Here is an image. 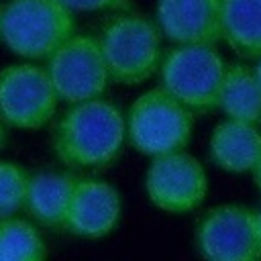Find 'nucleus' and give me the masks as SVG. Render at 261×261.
I'll return each instance as SVG.
<instances>
[{"mask_svg": "<svg viewBox=\"0 0 261 261\" xmlns=\"http://www.w3.org/2000/svg\"><path fill=\"white\" fill-rule=\"evenodd\" d=\"M126 139L122 112L102 98L69 104L55 120L51 149L69 169H102L114 163Z\"/></svg>", "mask_w": 261, "mask_h": 261, "instance_id": "obj_1", "label": "nucleus"}, {"mask_svg": "<svg viewBox=\"0 0 261 261\" xmlns=\"http://www.w3.org/2000/svg\"><path fill=\"white\" fill-rule=\"evenodd\" d=\"M98 45L110 82L137 86L151 77L161 63V31L135 10L114 12L98 33Z\"/></svg>", "mask_w": 261, "mask_h": 261, "instance_id": "obj_2", "label": "nucleus"}, {"mask_svg": "<svg viewBox=\"0 0 261 261\" xmlns=\"http://www.w3.org/2000/svg\"><path fill=\"white\" fill-rule=\"evenodd\" d=\"M73 33L75 12L57 0H6L0 6V43L20 59H47Z\"/></svg>", "mask_w": 261, "mask_h": 261, "instance_id": "obj_3", "label": "nucleus"}, {"mask_svg": "<svg viewBox=\"0 0 261 261\" xmlns=\"http://www.w3.org/2000/svg\"><path fill=\"white\" fill-rule=\"evenodd\" d=\"M159 86L194 116L218 108L226 63L216 45L186 43L171 47L159 63Z\"/></svg>", "mask_w": 261, "mask_h": 261, "instance_id": "obj_4", "label": "nucleus"}, {"mask_svg": "<svg viewBox=\"0 0 261 261\" xmlns=\"http://www.w3.org/2000/svg\"><path fill=\"white\" fill-rule=\"evenodd\" d=\"M124 120L128 143L149 157L184 151L194 128V114L161 86L143 92Z\"/></svg>", "mask_w": 261, "mask_h": 261, "instance_id": "obj_5", "label": "nucleus"}, {"mask_svg": "<svg viewBox=\"0 0 261 261\" xmlns=\"http://www.w3.org/2000/svg\"><path fill=\"white\" fill-rule=\"evenodd\" d=\"M57 104L45 65L22 59L0 69V118L8 128L39 130L55 118Z\"/></svg>", "mask_w": 261, "mask_h": 261, "instance_id": "obj_6", "label": "nucleus"}, {"mask_svg": "<svg viewBox=\"0 0 261 261\" xmlns=\"http://www.w3.org/2000/svg\"><path fill=\"white\" fill-rule=\"evenodd\" d=\"M45 61L59 102L65 104L100 98L110 82L98 39L92 35L73 33Z\"/></svg>", "mask_w": 261, "mask_h": 261, "instance_id": "obj_7", "label": "nucleus"}, {"mask_svg": "<svg viewBox=\"0 0 261 261\" xmlns=\"http://www.w3.org/2000/svg\"><path fill=\"white\" fill-rule=\"evenodd\" d=\"M145 190L153 206L169 214L196 210L208 192L202 163L186 151L153 157L145 175Z\"/></svg>", "mask_w": 261, "mask_h": 261, "instance_id": "obj_8", "label": "nucleus"}, {"mask_svg": "<svg viewBox=\"0 0 261 261\" xmlns=\"http://www.w3.org/2000/svg\"><path fill=\"white\" fill-rule=\"evenodd\" d=\"M196 249L212 261H253L261 257L255 210L239 204L210 208L196 226Z\"/></svg>", "mask_w": 261, "mask_h": 261, "instance_id": "obj_9", "label": "nucleus"}, {"mask_svg": "<svg viewBox=\"0 0 261 261\" xmlns=\"http://www.w3.org/2000/svg\"><path fill=\"white\" fill-rule=\"evenodd\" d=\"M120 210L114 186L104 179L77 177L63 230L80 239H102L118 226Z\"/></svg>", "mask_w": 261, "mask_h": 261, "instance_id": "obj_10", "label": "nucleus"}, {"mask_svg": "<svg viewBox=\"0 0 261 261\" xmlns=\"http://www.w3.org/2000/svg\"><path fill=\"white\" fill-rule=\"evenodd\" d=\"M222 0H157V27L175 45L208 43L222 39Z\"/></svg>", "mask_w": 261, "mask_h": 261, "instance_id": "obj_11", "label": "nucleus"}, {"mask_svg": "<svg viewBox=\"0 0 261 261\" xmlns=\"http://www.w3.org/2000/svg\"><path fill=\"white\" fill-rule=\"evenodd\" d=\"M77 177L65 171H37L29 177L24 212L35 224L63 230Z\"/></svg>", "mask_w": 261, "mask_h": 261, "instance_id": "obj_12", "label": "nucleus"}, {"mask_svg": "<svg viewBox=\"0 0 261 261\" xmlns=\"http://www.w3.org/2000/svg\"><path fill=\"white\" fill-rule=\"evenodd\" d=\"M210 159L224 171H253L261 159V126L226 118L216 124L208 141Z\"/></svg>", "mask_w": 261, "mask_h": 261, "instance_id": "obj_13", "label": "nucleus"}, {"mask_svg": "<svg viewBox=\"0 0 261 261\" xmlns=\"http://www.w3.org/2000/svg\"><path fill=\"white\" fill-rule=\"evenodd\" d=\"M222 41L245 57H261V0H222Z\"/></svg>", "mask_w": 261, "mask_h": 261, "instance_id": "obj_14", "label": "nucleus"}, {"mask_svg": "<svg viewBox=\"0 0 261 261\" xmlns=\"http://www.w3.org/2000/svg\"><path fill=\"white\" fill-rule=\"evenodd\" d=\"M218 108L228 118L261 126V86L253 67L243 63L226 65L218 94Z\"/></svg>", "mask_w": 261, "mask_h": 261, "instance_id": "obj_15", "label": "nucleus"}, {"mask_svg": "<svg viewBox=\"0 0 261 261\" xmlns=\"http://www.w3.org/2000/svg\"><path fill=\"white\" fill-rule=\"evenodd\" d=\"M47 243L37 224L14 216L0 218V261H41Z\"/></svg>", "mask_w": 261, "mask_h": 261, "instance_id": "obj_16", "label": "nucleus"}, {"mask_svg": "<svg viewBox=\"0 0 261 261\" xmlns=\"http://www.w3.org/2000/svg\"><path fill=\"white\" fill-rule=\"evenodd\" d=\"M31 173L16 161L0 159V218L24 210Z\"/></svg>", "mask_w": 261, "mask_h": 261, "instance_id": "obj_17", "label": "nucleus"}, {"mask_svg": "<svg viewBox=\"0 0 261 261\" xmlns=\"http://www.w3.org/2000/svg\"><path fill=\"white\" fill-rule=\"evenodd\" d=\"M71 12H118L133 6L130 0H57Z\"/></svg>", "mask_w": 261, "mask_h": 261, "instance_id": "obj_18", "label": "nucleus"}, {"mask_svg": "<svg viewBox=\"0 0 261 261\" xmlns=\"http://www.w3.org/2000/svg\"><path fill=\"white\" fill-rule=\"evenodd\" d=\"M6 141H8V126H6L4 120L0 118V153H2V149L6 147Z\"/></svg>", "mask_w": 261, "mask_h": 261, "instance_id": "obj_19", "label": "nucleus"}, {"mask_svg": "<svg viewBox=\"0 0 261 261\" xmlns=\"http://www.w3.org/2000/svg\"><path fill=\"white\" fill-rule=\"evenodd\" d=\"M255 228H257V239L261 247V210H255Z\"/></svg>", "mask_w": 261, "mask_h": 261, "instance_id": "obj_20", "label": "nucleus"}, {"mask_svg": "<svg viewBox=\"0 0 261 261\" xmlns=\"http://www.w3.org/2000/svg\"><path fill=\"white\" fill-rule=\"evenodd\" d=\"M253 175H255V184H257V188L261 190V159H259L257 165L253 167Z\"/></svg>", "mask_w": 261, "mask_h": 261, "instance_id": "obj_21", "label": "nucleus"}, {"mask_svg": "<svg viewBox=\"0 0 261 261\" xmlns=\"http://www.w3.org/2000/svg\"><path fill=\"white\" fill-rule=\"evenodd\" d=\"M253 73H255V77H257V82H259V86H261V57H259V59H255Z\"/></svg>", "mask_w": 261, "mask_h": 261, "instance_id": "obj_22", "label": "nucleus"}]
</instances>
